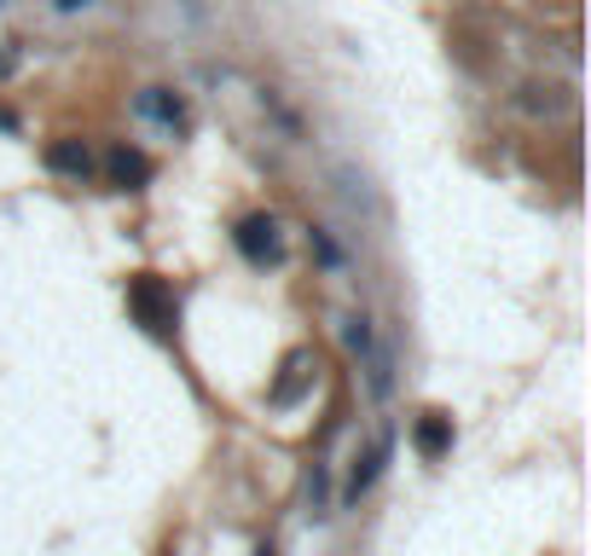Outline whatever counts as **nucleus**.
Segmentation results:
<instances>
[{
  "instance_id": "8",
  "label": "nucleus",
  "mask_w": 591,
  "mask_h": 556,
  "mask_svg": "<svg viewBox=\"0 0 591 556\" xmlns=\"http://www.w3.org/2000/svg\"><path fill=\"white\" fill-rule=\"evenodd\" d=\"M140 116H151V122H168V128H180V99L175 93H163V88H145L140 93Z\"/></svg>"
},
{
  "instance_id": "3",
  "label": "nucleus",
  "mask_w": 591,
  "mask_h": 556,
  "mask_svg": "<svg viewBox=\"0 0 591 556\" xmlns=\"http://www.w3.org/2000/svg\"><path fill=\"white\" fill-rule=\"evenodd\" d=\"M388 447H395V435H377V441H371L360 458H354V469H348V481H343V504H360L365 493H371V481L383 476V464H388Z\"/></svg>"
},
{
  "instance_id": "7",
  "label": "nucleus",
  "mask_w": 591,
  "mask_h": 556,
  "mask_svg": "<svg viewBox=\"0 0 591 556\" xmlns=\"http://www.w3.org/2000/svg\"><path fill=\"white\" fill-rule=\"evenodd\" d=\"M105 168H111L116 185H145V180H151V163L140 157V151H128V145H116Z\"/></svg>"
},
{
  "instance_id": "4",
  "label": "nucleus",
  "mask_w": 591,
  "mask_h": 556,
  "mask_svg": "<svg viewBox=\"0 0 591 556\" xmlns=\"http://www.w3.org/2000/svg\"><path fill=\"white\" fill-rule=\"evenodd\" d=\"M313 377H319V360H313L308 348H301V353H291V360H284V377L273 383V389H267V400H273L279 412H284V406H296V400L313 389Z\"/></svg>"
},
{
  "instance_id": "2",
  "label": "nucleus",
  "mask_w": 591,
  "mask_h": 556,
  "mask_svg": "<svg viewBox=\"0 0 591 556\" xmlns=\"http://www.w3.org/2000/svg\"><path fill=\"white\" fill-rule=\"evenodd\" d=\"M232 244H239V256H244V261H256V267H267V261H279V256H284V244H279V221H273V215H249V221H239Z\"/></svg>"
},
{
  "instance_id": "10",
  "label": "nucleus",
  "mask_w": 591,
  "mask_h": 556,
  "mask_svg": "<svg viewBox=\"0 0 591 556\" xmlns=\"http://www.w3.org/2000/svg\"><path fill=\"white\" fill-rule=\"evenodd\" d=\"M53 7H64V12H81V7H88V0H53Z\"/></svg>"
},
{
  "instance_id": "9",
  "label": "nucleus",
  "mask_w": 591,
  "mask_h": 556,
  "mask_svg": "<svg viewBox=\"0 0 591 556\" xmlns=\"http://www.w3.org/2000/svg\"><path fill=\"white\" fill-rule=\"evenodd\" d=\"M343 342H348L354 353H371V319H365V313L343 319Z\"/></svg>"
},
{
  "instance_id": "5",
  "label": "nucleus",
  "mask_w": 591,
  "mask_h": 556,
  "mask_svg": "<svg viewBox=\"0 0 591 556\" xmlns=\"http://www.w3.org/2000/svg\"><path fill=\"white\" fill-rule=\"evenodd\" d=\"M412 447L424 452L429 464L447 458V452H452V417H447V412H424V417L412 424Z\"/></svg>"
},
{
  "instance_id": "6",
  "label": "nucleus",
  "mask_w": 591,
  "mask_h": 556,
  "mask_svg": "<svg viewBox=\"0 0 591 556\" xmlns=\"http://www.w3.org/2000/svg\"><path fill=\"white\" fill-rule=\"evenodd\" d=\"M47 168L64 174V180H88L93 174V151L81 140H53V145H47Z\"/></svg>"
},
{
  "instance_id": "1",
  "label": "nucleus",
  "mask_w": 591,
  "mask_h": 556,
  "mask_svg": "<svg viewBox=\"0 0 591 556\" xmlns=\"http://www.w3.org/2000/svg\"><path fill=\"white\" fill-rule=\"evenodd\" d=\"M128 313L140 319L151 336H175V319H180L175 290H168L157 273H133V279H128Z\"/></svg>"
}]
</instances>
